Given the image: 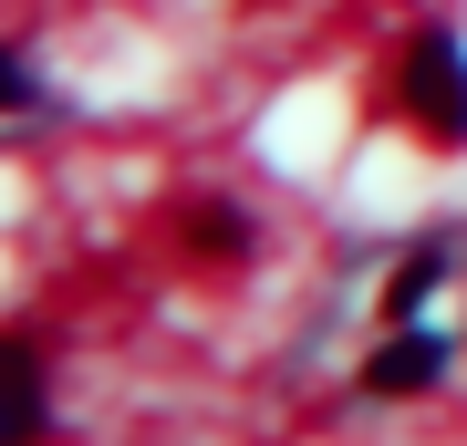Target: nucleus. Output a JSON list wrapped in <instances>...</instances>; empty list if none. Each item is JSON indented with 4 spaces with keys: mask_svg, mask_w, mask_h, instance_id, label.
<instances>
[{
    "mask_svg": "<svg viewBox=\"0 0 467 446\" xmlns=\"http://www.w3.org/2000/svg\"><path fill=\"white\" fill-rule=\"evenodd\" d=\"M395 104L436 135V146H467V52H457L447 32L405 42V52H395Z\"/></svg>",
    "mask_w": 467,
    "mask_h": 446,
    "instance_id": "nucleus-1",
    "label": "nucleus"
},
{
    "mask_svg": "<svg viewBox=\"0 0 467 446\" xmlns=\"http://www.w3.org/2000/svg\"><path fill=\"white\" fill-rule=\"evenodd\" d=\"M436 374H447V353H436L416 322H395V343H384L374 364H364V395H384V405H395V395H426Z\"/></svg>",
    "mask_w": 467,
    "mask_h": 446,
    "instance_id": "nucleus-2",
    "label": "nucleus"
},
{
    "mask_svg": "<svg viewBox=\"0 0 467 446\" xmlns=\"http://www.w3.org/2000/svg\"><path fill=\"white\" fill-rule=\"evenodd\" d=\"M260 229H250V208H187V260H208V270H229V260H250Z\"/></svg>",
    "mask_w": 467,
    "mask_h": 446,
    "instance_id": "nucleus-3",
    "label": "nucleus"
},
{
    "mask_svg": "<svg viewBox=\"0 0 467 446\" xmlns=\"http://www.w3.org/2000/svg\"><path fill=\"white\" fill-rule=\"evenodd\" d=\"M436 281H447V249H416V260H395V281H384V312H395V322H416Z\"/></svg>",
    "mask_w": 467,
    "mask_h": 446,
    "instance_id": "nucleus-4",
    "label": "nucleus"
},
{
    "mask_svg": "<svg viewBox=\"0 0 467 446\" xmlns=\"http://www.w3.org/2000/svg\"><path fill=\"white\" fill-rule=\"evenodd\" d=\"M11 384H21V426H42V353H32V332H11Z\"/></svg>",
    "mask_w": 467,
    "mask_h": 446,
    "instance_id": "nucleus-5",
    "label": "nucleus"
},
{
    "mask_svg": "<svg viewBox=\"0 0 467 446\" xmlns=\"http://www.w3.org/2000/svg\"><path fill=\"white\" fill-rule=\"evenodd\" d=\"M0 94H11V115H32V52H11V63H0Z\"/></svg>",
    "mask_w": 467,
    "mask_h": 446,
    "instance_id": "nucleus-6",
    "label": "nucleus"
}]
</instances>
